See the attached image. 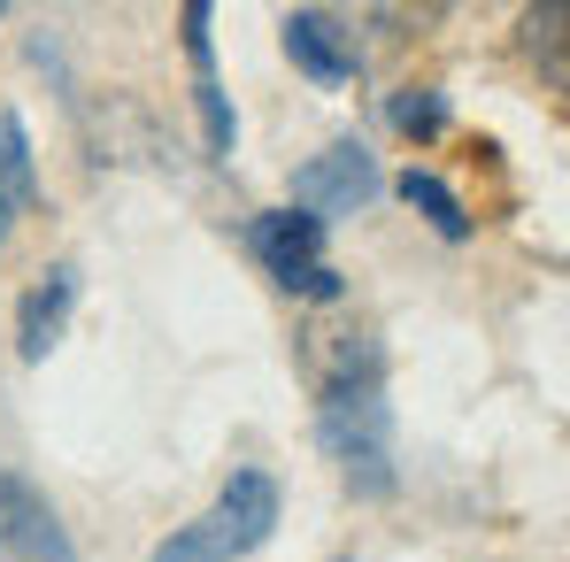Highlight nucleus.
Masks as SVG:
<instances>
[{
  "mask_svg": "<svg viewBox=\"0 0 570 562\" xmlns=\"http://www.w3.org/2000/svg\"><path fill=\"white\" fill-rule=\"evenodd\" d=\"M271 532H278V477L271 470H232L224 493L193 524H178L147 562H247Z\"/></svg>",
  "mask_w": 570,
  "mask_h": 562,
  "instance_id": "obj_1",
  "label": "nucleus"
},
{
  "mask_svg": "<svg viewBox=\"0 0 570 562\" xmlns=\"http://www.w3.org/2000/svg\"><path fill=\"white\" fill-rule=\"evenodd\" d=\"M316 440H324L332 463L347 470V485H355L363 501L393 493V408H385L379 377L324 393V401H316Z\"/></svg>",
  "mask_w": 570,
  "mask_h": 562,
  "instance_id": "obj_2",
  "label": "nucleus"
},
{
  "mask_svg": "<svg viewBox=\"0 0 570 562\" xmlns=\"http://www.w3.org/2000/svg\"><path fill=\"white\" fill-rule=\"evenodd\" d=\"M0 562H78V540L55 516V501L8 463H0Z\"/></svg>",
  "mask_w": 570,
  "mask_h": 562,
  "instance_id": "obj_3",
  "label": "nucleus"
},
{
  "mask_svg": "<svg viewBox=\"0 0 570 562\" xmlns=\"http://www.w3.org/2000/svg\"><path fill=\"white\" fill-rule=\"evenodd\" d=\"M379 162H371V147H355V139H340V147H324L316 162H301L293 170V208L301 216H355V208H371L379 200Z\"/></svg>",
  "mask_w": 570,
  "mask_h": 562,
  "instance_id": "obj_4",
  "label": "nucleus"
},
{
  "mask_svg": "<svg viewBox=\"0 0 570 562\" xmlns=\"http://www.w3.org/2000/svg\"><path fill=\"white\" fill-rule=\"evenodd\" d=\"M70 308H78V263H55L39 270V285L16 300V355L23 363H47L70 332Z\"/></svg>",
  "mask_w": 570,
  "mask_h": 562,
  "instance_id": "obj_5",
  "label": "nucleus"
},
{
  "mask_svg": "<svg viewBox=\"0 0 570 562\" xmlns=\"http://www.w3.org/2000/svg\"><path fill=\"white\" fill-rule=\"evenodd\" d=\"M301 363H308V377H316V393L371 385V377H379V339H371V324H308Z\"/></svg>",
  "mask_w": 570,
  "mask_h": 562,
  "instance_id": "obj_6",
  "label": "nucleus"
},
{
  "mask_svg": "<svg viewBox=\"0 0 570 562\" xmlns=\"http://www.w3.org/2000/svg\"><path fill=\"white\" fill-rule=\"evenodd\" d=\"M285 55H293V70H308L316 86H347V78H355V39H347L324 8H293V16H285Z\"/></svg>",
  "mask_w": 570,
  "mask_h": 562,
  "instance_id": "obj_7",
  "label": "nucleus"
},
{
  "mask_svg": "<svg viewBox=\"0 0 570 562\" xmlns=\"http://www.w3.org/2000/svg\"><path fill=\"white\" fill-rule=\"evenodd\" d=\"M255 255L271 263V278L278 285H293L301 270H316L324 263V224L316 216H301V208H278V216H255Z\"/></svg>",
  "mask_w": 570,
  "mask_h": 562,
  "instance_id": "obj_8",
  "label": "nucleus"
},
{
  "mask_svg": "<svg viewBox=\"0 0 570 562\" xmlns=\"http://www.w3.org/2000/svg\"><path fill=\"white\" fill-rule=\"evenodd\" d=\"M401 200L440 231V239H471V216H463V200L448 178H432V170H401Z\"/></svg>",
  "mask_w": 570,
  "mask_h": 562,
  "instance_id": "obj_9",
  "label": "nucleus"
},
{
  "mask_svg": "<svg viewBox=\"0 0 570 562\" xmlns=\"http://www.w3.org/2000/svg\"><path fill=\"white\" fill-rule=\"evenodd\" d=\"M0 200L8 208H31L39 200V170H31V139L16 116H0Z\"/></svg>",
  "mask_w": 570,
  "mask_h": 562,
  "instance_id": "obj_10",
  "label": "nucleus"
},
{
  "mask_svg": "<svg viewBox=\"0 0 570 562\" xmlns=\"http://www.w3.org/2000/svg\"><path fill=\"white\" fill-rule=\"evenodd\" d=\"M193 108H200V131H208V147L216 155H232V139H239V124H232V100L216 78H193Z\"/></svg>",
  "mask_w": 570,
  "mask_h": 562,
  "instance_id": "obj_11",
  "label": "nucleus"
},
{
  "mask_svg": "<svg viewBox=\"0 0 570 562\" xmlns=\"http://www.w3.org/2000/svg\"><path fill=\"white\" fill-rule=\"evenodd\" d=\"M440 124H448L440 93H416V86H409V93H393V131H409V139H432Z\"/></svg>",
  "mask_w": 570,
  "mask_h": 562,
  "instance_id": "obj_12",
  "label": "nucleus"
},
{
  "mask_svg": "<svg viewBox=\"0 0 570 562\" xmlns=\"http://www.w3.org/2000/svg\"><path fill=\"white\" fill-rule=\"evenodd\" d=\"M524 47H532V55H540V47H548V70H556V78H563V8H556V0H548V8H532V16H524Z\"/></svg>",
  "mask_w": 570,
  "mask_h": 562,
  "instance_id": "obj_13",
  "label": "nucleus"
},
{
  "mask_svg": "<svg viewBox=\"0 0 570 562\" xmlns=\"http://www.w3.org/2000/svg\"><path fill=\"white\" fill-rule=\"evenodd\" d=\"M186 55H193V78H216V47H208V8L200 0L186 8Z\"/></svg>",
  "mask_w": 570,
  "mask_h": 562,
  "instance_id": "obj_14",
  "label": "nucleus"
},
{
  "mask_svg": "<svg viewBox=\"0 0 570 562\" xmlns=\"http://www.w3.org/2000/svg\"><path fill=\"white\" fill-rule=\"evenodd\" d=\"M8 231H16V208H8V200H0V247H8Z\"/></svg>",
  "mask_w": 570,
  "mask_h": 562,
  "instance_id": "obj_15",
  "label": "nucleus"
},
{
  "mask_svg": "<svg viewBox=\"0 0 570 562\" xmlns=\"http://www.w3.org/2000/svg\"><path fill=\"white\" fill-rule=\"evenodd\" d=\"M340 562H347V555H340Z\"/></svg>",
  "mask_w": 570,
  "mask_h": 562,
  "instance_id": "obj_16",
  "label": "nucleus"
}]
</instances>
